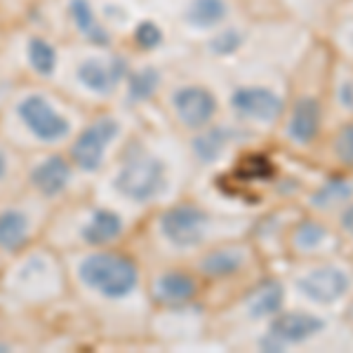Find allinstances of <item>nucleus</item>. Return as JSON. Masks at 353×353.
Instances as JSON below:
<instances>
[{
  "label": "nucleus",
  "mask_w": 353,
  "mask_h": 353,
  "mask_svg": "<svg viewBox=\"0 0 353 353\" xmlns=\"http://www.w3.org/2000/svg\"><path fill=\"white\" fill-rule=\"evenodd\" d=\"M208 214L196 205H176L161 217V231L176 248H196L203 243Z\"/></svg>",
  "instance_id": "obj_4"
},
{
  "label": "nucleus",
  "mask_w": 353,
  "mask_h": 353,
  "mask_svg": "<svg viewBox=\"0 0 353 353\" xmlns=\"http://www.w3.org/2000/svg\"><path fill=\"white\" fill-rule=\"evenodd\" d=\"M123 231V219L111 210H97L83 229V238L90 245H106L116 241Z\"/></svg>",
  "instance_id": "obj_16"
},
{
  "label": "nucleus",
  "mask_w": 353,
  "mask_h": 353,
  "mask_svg": "<svg viewBox=\"0 0 353 353\" xmlns=\"http://www.w3.org/2000/svg\"><path fill=\"white\" fill-rule=\"evenodd\" d=\"M325 323L313 313H281L276 321L271 323L269 334L259 341L264 351H283L290 344H301V341L316 337Z\"/></svg>",
  "instance_id": "obj_3"
},
{
  "label": "nucleus",
  "mask_w": 353,
  "mask_h": 353,
  "mask_svg": "<svg viewBox=\"0 0 353 353\" xmlns=\"http://www.w3.org/2000/svg\"><path fill=\"white\" fill-rule=\"evenodd\" d=\"M196 294V281L181 271L165 273L153 285V297L163 306H181Z\"/></svg>",
  "instance_id": "obj_12"
},
{
  "label": "nucleus",
  "mask_w": 353,
  "mask_h": 353,
  "mask_svg": "<svg viewBox=\"0 0 353 353\" xmlns=\"http://www.w3.org/2000/svg\"><path fill=\"white\" fill-rule=\"evenodd\" d=\"M128 76V64L123 57L111 59H88L78 66V81L97 94H111Z\"/></svg>",
  "instance_id": "obj_10"
},
{
  "label": "nucleus",
  "mask_w": 353,
  "mask_h": 353,
  "mask_svg": "<svg viewBox=\"0 0 353 353\" xmlns=\"http://www.w3.org/2000/svg\"><path fill=\"white\" fill-rule=\"evenodd\" d=\"M68 14H71V21L76 24L78 33H81L85 41H90L92 45L109 43V31L97 19L92 5H90L88 0H71V3H68Z\"/></svg>",
  "instance_id": "obj_14"
},
{
  "label": "nucleus",
  "mask_w": 353,
  "mask_h": 353,
  "mask_svg": "<svg viewBox=\"0 0 353 353\" xmlns=\"http://www.w3.org/2000/svg\"><path fill=\"white\" fill-rule=\"evenodd\" d=\"M174 111L179 121L186 128H205L217 113V99L210 90L201 85H189V88H179L172 97Z\"/></svg>",
  "instance_id": "obj_9"
},
{
  "label": "nucleus",
  "mask_w": 353,
  "mask_h": 353,
  "mask_svg": "<svg viewBox=\"0 0 353 353\" xmlns=\"http://www.w3.org/2000/svg\"><path fill=\"white\" fill-rule=\"evenodd\" d=\"M334 153L339 156L341 163L353 168V123H349L337 134V141H334Z\"/></svg>",
  "instance_id": "obj_27"
},
{
  "label": "nucleus",
  "mask_w": 353,
  "mask_h": 353,
  "mask_svg": "<svg viewBox=\"0 0 353 353\" xmlns=\"http://www.w3.org/2000/svg\"><path fill=\"white\" fill-rule=\"evenodd\" d=\"M325 236L327 231L323 224H318V221H301L297 231H294V245L299 250H313L325 241Z\"/></svg>",
  "instance_id": "obj_24"
},
{
  "label": "nucleus",
  "mask_w": 353,
  "mask_h": 353,
  "mask_svg": "<svg viewBox=\"0 0 353 353\" xmlns=\"http://www.w3.org/2000/svg\"><path fill=\"white\" fill-rule=\"evenodd\" d=\"M19 118L41 141H61L71 132V125L64 116H59L52 104L41 94H28L19 104Z\"/></svg>",
  "instance_id": "obj_5"
},
{
  "label": "nucleus",
  "mask_w": 353,
  "mask_h": 353,
  "mask_svg": "<svg viewBox=\"0 0 353 353\" xmlns=\"http://www.w3.org/2000/svg\"><path fill=\"white\" fill-rule=\"evenodd\" d=\"M353 196V186L341 176H332L330 181L321 186L316 193L311 196V205L313 208H330V205L346 201V198Z\"/></svg>",
  "instance_id": "obj_22"
},
{
  "label": "nucleus",
  "mask_w": 353,
  "mask_h": 353,
  "mask_svg": "<svg viewBox=\"0 0 353 353\" xmlns=\"http://www.w3.org/2000/svg\"><path fill=\"white\" fill-rule=\"evenodd\" d=\"M81 281L104 297L123 299L137 288L139 271H137L134 261L123 254L101 252L92 254L81 264Z\"/></svg>",
  "instance_id": "obj_1"
},
{
  "label": "nucleus",
  "mask_w": 353,
  "mask_h": 353,
  "mask_svg": "<svg viewBox=\"0 0 353 353\" xmlns=\"http://www.w3.org/2000/svg\"><path fill=\"white\" fill-rule=\"evenodd\" d=\"M318 130H321V104L313 97H301L294 104L292 118L288 123V134L297 144H309L316 139Z\"/></svg>",
  "instance_id": "obj_11"
},
{
  "label": "nucleus",
  "mask_w": 353,
  "mask_h": 353,
  "mask_svg": "<svg viewBox=\"0 0 353 353\" xmlns=\"http://www.w3.org/2000/svg\"><path fill=\"white\" fill-rule=\"evenodd\" d=\"M71 179V165H68L61 156H50L33 170L31 181L43 196H57L68 186Z\"/></svg>",
  "instance_id": "obj_13"
},
{
  "label": "nucleus",
  "mask_w": 353,
  "mask_h": 353,
  "mask_svg": "<svg viewBox=\"0 0 353 353\" xmlns=\"http://www.w3.org/2000/svg\"><path fill=\"white\" fill-rule=\"evenodd\" d=\"M341 226H344V229L353 236V205L351 208H346L344 214H341Z\"/></svg>",
  "instance_id": "obj_30"
},
{
  "label": "nucleus",
  "mask_w": 353,
  "mask_h": 353,
  "mask_svg": "<svg viewBox=\"0 0 353 353\" xmlns=\"http://www.w3.org/2000/svg\"><path fill=\"white\" fill-rule=\"evenodd\" d=\"M28 61H31L33 71L48 78L57 68V50L45 38H31V43H28Z\"/></svg>",
  "instance_id": "obj_21"
},
{
  "label": "nucleus",
  "mask_w": 353,
  "mask_h": 353,
  "mask_svg": "<svg viewBox=\"0 0 353 353\" xmlns=\"http://www.w3.org/2000/svg\"><path fill=\"white\" fill-rule=\"evenodd\" d=\"M165 184V168L161 161L146 156L144 151L132 153L130 161L123 163L118 172L116 186L125 198L137 203H146L161 193Z\"/></svg>",
  "instance_id": "obj_2"
},
{
  "label": "nucleus",
  "mask_w": 353,
  "mask_h": 353,
  "mask_svg": "<svg viewBox=\"0 0 353 353\" xmlns=\"http://www.w3.org/2000/svg\"><path fill=\"white\" fill-rule=\"evenodd\" d=\"M118 134V123L113 118H97L78 134L76 144L71 146V158L85 172H92L104 161L106 146Z\"/></svg>",
  "instance_id": "obj_6"
},
{
  "label": "nucleus",
  "mask_w": 353,
  "mask_h": 353,
  "mask_svg": "<svg viewBox=\"0 0 353 353\" xmlns=\"http://www.w3.org/2000/svg\"><path fill=\"white\" fill-rule=\"evenodd\" d=\"M243 261H245V254L241 252V250L224 248V250H214V252H210L208 257L201 261V269H203V273H208V276L224 278V276H231V273H236L238 269H241Z\"/></svg>",
  "instance_id": "obj_19"
},
{
  "label": "nucleus",
  "mask_w": 353,
  "mask_h": 353,
  "mask_svg": "<svg viewBox=\"0 0 353 353\" xmlns=\"http://www.w3.org/2000/svg\"><path fill=\"white\" fill-rule=\"evenodd\" d=\"M229 14L226 0H191L186 10V21L196 28H212Z\"/></svg>",
  "instance_id": "obj_17"
},
{
  "label": "nucleus",
  "mask_w": 353,
  "mask_h": 353,
  "mask_svg": "<svg viewBox=\"0 0 353 353\" xmlns=\"http://www.w3.org/2000/svg\"><path fill=\"white\" fill-rule=\"evenodd\" d=\"M241 43H243L241 33H238L236 28H229V31H221L219 36L210 43V48H212L214 54H231L241 48Z\"/></svg>",
  "instance_id": "obj_26"
},
{
  "label": "nucleus",
  "mask_w": 353,
  "mask_h": 353,
  "mask_svg": "<svg viewBox=\"0 0 353 353\" xmlns=\"http://www.w3.org/2000/svg\"><path fill=\"white\" fill-rule=\"evenodd\" d=\"M231 106L238 116L248 121L271 123L283 113V99L269 88L250 85V88H238L231 97Z\"/></svg>",
  "instance_id": "obj_8"
},
{
  "label": "nucleus",
  "mask_w": 353,
  "mask_h": 353,
  "mask_svg": "<svg viewBox=\"0 0 353 353\" xmlns=\"http://www.w3.org/2000/svg\"><path fill=\"white\" fill-rule=\"evenodd\" d=\"M226 141H229V132L221 128H212L208 132L193 139V151L201 158L203 163H212L221 156V151L226 149Z\"/></svg>",
  "instance_id": "obj_20"
},
{
  "label": "nucleus",
  "mask_w": 353,
  "mask_h": 353,
  "mask_svg": "<svg viewBox=\"0 0 353 353\" xmlns=\"http://www.w3.org/2000/svg\"><path fill=\"white\" fill-rule=\"evenodd\" d=\"M158 83H161V78H158L156 68L144 66V68H139V71H134L132 76H130V99H134V101L149 99L158 90Z\"/></svg>",
  "instance_id": "obj_23"
},
{
  "label": "nucleus",
  "mask_w": 353,
  "mask_h": 353,
  "mask_svg": "<svg viewBox=\"0 0 353 353\" xmlns=\"http://www.w3.org/2000/svg\"><path fill=\"white\" fill-rule=\"evenodd\" d=\"M28 241V224L26 217L17 210H5L0 212V248L3 250H14L24 248Z\"/></svg>",
  "instance_id": "obj_18"
},
{
  "label": "nucleus",
  "mask_w": 353,
  "mask_h": 353,
  "mask_svg": "<svg viewBox=\"0 0 353 353\" xmlns=\"http://www.w3.org/2000/svg\"><path fill=\"white\" fill-rule=\"evenodd\" d=\"M297 288L306 299L316 301V304H332L349 292L351 281L346 271L337 269V266H321V269H313L304 278H299Z\"/></svg>",
  "instance_id": "obj_7"
},
{
  "label": "nucleus",
  "mask_w": 353,
  "mask_h": 353,
  "mask_svg": "<svg viewBox=\"0 0 353 353\" xmlns=\"http://www.w3.org/2000/svg\"><path fill=\"white\" fill-rule=\"evenodd\" d=\"M339 99H341V104H344L346 109L353 111V83H346L344 88L339 90Z\"/></svg>",
  "instance_id": "obj_29"
},
{
  "label": "nucleus",
  "mask_w": 353,
  "mask_h": 353,
  "mask_svg": "<svg viewBox=\"0 0 353 353\" xmlns=\"http://www.w3.org/2000/svg\"><path fill=\"white\" fill-rule=\"evenodd\" d=\"M283 299H285V290H283L281 283L264 281L250 292L245 304H248V311L252 318H264V316H271V313L281 311Z\"/></svg>",
  "instance_id": "obj_15"
},
{
  "label": "nucleus",
  "mask_w": 353,
  "mask_h": 353,
  "mask_svg": "<svg viewBox=\"0 0 353 353\" xmlns=\"http://www.w3.org/2000/svg\"><path fill=\"white\" fill-rule=\"evenodd\" d=\"M134 41L139 43V48L153 50V48H158V45H161L163 31L153 24V21H141V24L137 26V31H134Z\"/></svg>",
  "instance_id": "obj_25"
},
{
  "label": "nucleus",
  "mask_w": 353,
  "mask_h": 353,
  "mask_svg": "<svg viewBox=\"0 0 353 353\" xmlns=\"http://www.w3.org/2000/svg\"><path fill=\"white\" fill-rule=\"evenodd\" d=\"M243 174H245V179H259V181H264V179H271L273 176V165L266 161V158H250L248 163L243 165Z\"/></svg>",
  "instance_id": "obj_28"
}]
</instances>
